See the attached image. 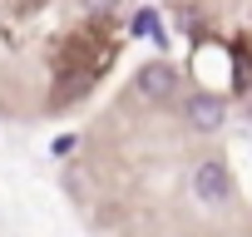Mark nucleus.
<instances>
[{
    "mask_svg": "<svg viewBox=\"0 0 252 237\" xmlns=\"http://www.w3.org/2000/svg\"><path fill=\"white\" fill-rule=\"evenodd\" d=\"M193 198L203 207H227L232 203V173H227L222 158H203L193 168Z\"/></svg>",
    "mask_w": 252,
    "mask_h": 237,
    "instance_id": "1",
    "label": "nucleus"
},
{
    "mask_svg": "<svg viewBox=\"0 0 252 237\" xmlns=\"http://www.w3.org/2000/svg\"><path fill=\"white\" fill-rule=\"evenodd\" d=\"M183 118H188V129H193V134H218V129L227 124V99L198 89V94L183 99Z\"/></svg>",
    "mask_w": 252,
    "mask_h": 237,
    "instance_id": "2",
    "label": "nucleus"
},
{
    "mask_svg": "<svg viewBox=\"0 0 252 237\" xmlns=\"http://www.w3.org/2000/svg\"><path fill=\"white\" fill-rule=\"evenodd\" d=\"M134 89H139V99L163 104V99H173V89H178V69H173L168 59H149V64L134 74Z\"/></svg>",
    "mask_w": 252,
    "mask_h": 237,
    "instance_id": "3",
    "label": "nucleus"
},
{
    "mask_svg": "<svg viewBox=\"0 0 252 237\" xmlns=\"http://www.w3.org/2000/svg\"><path fill=\"white\" fill-rule=\"evenodd\" d=\"M119 5H124V0H79V10H84V15H114Z\"/></svg>",
    "mask_w": 252,
    "mask_h": 237,
    "instance_id": "4",
    "label": "nucleus"
},
{
    "mask_svg": "<svg viewBox=\"0 0 252 237\" xmlns=\"http://www.w3.org/2000/svg\"><path fill=\"white\" fill-rule=\"evenodd\" d=\"M134 30H139V35H154V40H163V35H158V20H154V10H139V15H134Z\"/></svg>",
    "mask_w": 252,
    "mask_h": 237,
    "instance_id": "5",
    "label": "nucleus"
}]
</instances>
